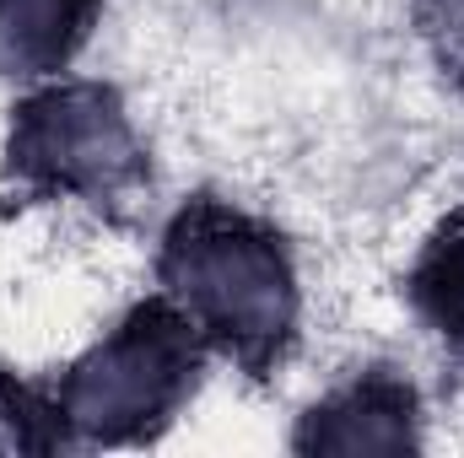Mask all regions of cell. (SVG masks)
<instances>
[{
  "instance_id": "7a4b0ae2",
  "label": "cell",
  "mask_w": 464,
  "mask_h": 458,
  "mask_svg": "<svg viewBox=\"0 0 464 458\" xmlns=\"http://www.w3.org/2000/svg\"><path fill=\"white\" fill-rule=\"evenodd\" d=\"M206 372V340L146 291L60 361L44 405L60 448H140L189 415Z\"/></svg>"
},
{
  "instance_id": "8992f818",
  "label": "cell",
  "mask_w": 464,
  "mask_h": 458,
  "mask_svg": "<svg viewBox=\"0 0 464 458\" xmlns=\"http://www.w3.org/2000/svg\"><path fill=\"white\" fill-rule=\"evenodd\" d=\"M405 308L454 361H464V205L416 243L405 264Z\"/></svg>"
},
{
  "instance_id": "52a82bcc",
  "label": "cell",
  "mask_w": 464,
  "mask_h": 458,
  "mask_svg": "<svg viewBox=\"0 0 464 458\" xmlns=\"http://www.w3.org/2000/svg\"><path fill=\"white\" fill-rule=\"evenodd\" d=\"M411 27L427 65L464 92V0H411Z\"/></svg>"
},
{
  "instance_id": "277c9868",
  "label": "cell",
  "mask_w": 464,
  "mask_h": 458,
  "mask_svg": "<svg viewBox=\"0 0 464 458\" xmlns=\"http://www.w3.org/2000/svg\"><path fill=\"white\" fill-rule=\"evenodd\" d=\"M297 453H421L427 399L394 361H362L324 383L292 426Z\"/></svg>"
},
{
  "instance_id": "6da1fadb",
  "label": "cell",
  "mask_w": 464,
  "mask_h": 458,
  "mask_svg": "<svg viewBox=\"0 0 464 458\" xmlns=\"http://www.w3.org/2000/svg\"><path fill=\"white\" fill-rule=\"evenodd\" d=\"M151 291L206 340L211 361L281 367L308 329V270L270 211L232 195H189L157 227Z\"/></svg>"
},
{
  "instance_id": "3957f363",
  "label": "cell",
  "mask_w": 464,
  "mask_h": 458,
  "mask_svg": "<svg viewBox=\"0 0 464 458\" xmlns=\"http://www.w3.org/2000/svg\"><path fill=\"white\" fill-rule=\"evenodd\" d=\"M0 173L22 200L114 211L151 184V135L114 81L71 71L16 92Z\"/></svg>"
},
{
  "instance_id": "5b68a950",
  "label": "cell",
  "mask_w": 464,
  "mask_h": 458,
  "mask_svg": "<svg viewBox=\"0 0 464 458\" xmlns=\"http://www.w3.org/2000/svg\"><path fill=\"white\" fill-rule=\"evenodd\" d=\"M109 0H0V81L11 92L71 76L103 33Z\"/></svg>"
}]
</instances>
